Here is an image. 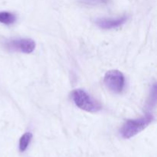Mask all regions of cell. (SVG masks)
<instances>
[{
	"label": "cell",
	"instance_id": "3",
	"mask_svg": "<svg viewBox=\"0 0 157 157\" xmlns=\"http://www.w3.org/2000/svg\"><path fill=\"white\" fill-rule=\"evenodd\" d=\"M104 82L107 88L114 94L122 92L125 86V78L122 72L117 70L109 71L106 73Z\"/></svg>",
	"mask_w": 157,
	"mask_h": 157
},
{
	"label": "cell",
	"instance_id": "8",
	"mask_svg": "<svg viewBox=\"0 0 157 157\" xmlns=\"http://www.w3.org/2000/svg\"><path fill=\"white\" fill-rule=\"evenodd\" d=\"M107 1L108 0H81L83 3L87 5H90V6L105 4V3L107 2Z\"/></svg>",
	"mask_w": 157,
	"mask_h": 157
},
{
	"label": "cell",
	"instance_id": "1",
	"mask_svg": "<svg viewBox=\"0 0 157 157\" xmlns=\"http://www.w3.org/2000/svg\"><path fill=\"white\" fill-rule=\"evenodd\" d=\"M152 121L153 116L150 113L138 119L127 120L123 124L120 133L123 138L130 139L145 130L146 127L152 122Z\"/></svg>",
	"mask_w": 157,
	"mask_h": 157
},
{
	"label": "cell",
	"instance_id": "2",
	"mask_svg": "<svg viewBox=\"0 0 157 157\" xmlns=\"http://www.w3.org/2000/svg\"><path fill=\"white\" fill-rule=\"evenodd\" d=\"M75 105L80 109L90 113H96L101 110V104L82 89H76L71 94Z\"/></svg>",
	"mask_w": 157,
	"mask_h": 157
},
{
	"label": "cell",
	"instance_id": "7",
	"mask_svg": "<svg viewBox=\"0 0 157 157\" xmlns=\"http://www.w3.org/2000/svg\"><path fill=\"white\" fill-rule=\"evenodd\" d=\"M15 15L12 12H0V22L2 24L10 25L15 22Z\"/></svg>",
	"mask_w": 157,
	"mask_h": 157
},
{
	"label": "cell",
	"instance_id": "6",
	"mask_svg": "<svg viewBox=\"0 0 157 157\" xmlns=\"http://www.w3.org/2000/svg\"><path fill=\"white\" fill-rule=\"evenodd\" d=\"M32 139V134L30 132L25 133L22 136H21L19 140V150L21 152H24L27 150L29 144Z\"/></svg>",
	"mask_w": 157,
	"mask_h": 157
},
{
	"label": "cell",
	"instance_id": "5",
	"mask_svg": "<svg viewBox=\"0 0 157 157\" xmlns=\"http://www.w3.org/2000/svg\"><path fill=\"white\" fill-rule=\"evenodd\" d=\"M126 17H121L117 18H98L96 20V24L101 29H113L120 27L126 21Z\"/></svg>",
	"mask_w": 157,
	"mask_h": 157
},
{
	"label": "cell",
	"instance_id": "4",
	"mask_svg": "<svg viewBox=\"0 0 157 157\" xmlns=\"http://www.w3.org/2000/svg\"><path fill=\"white\" fill-rule=\"evenodd\" d=\"M7 47L12 50L29 54L35 50V42L30 38H20V39L12 40L8 42Z\"/></svg>",
	"mask_w": 157,
	"mask_h": 157
}]
</instances>
